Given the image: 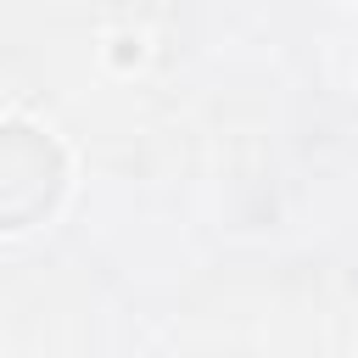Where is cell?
I'll list each match as a JSON object with an SVG mask.
<instances>
[{
	"instance_id": "1",
	"label": "cell",
	"mask_w": 358,
	"mask_h": 358,
	"mask_svg": "<svg viewBox=\"0 0 358 358\" xmlns=\"http://www.w3.org/2000/svg\"><path fill=\"white\" fill-rule=\"evenodd\" d=\"M67 190L62 145L34 123H0V229H28L56 213Z\"/></svg>"
}]
</instances>
